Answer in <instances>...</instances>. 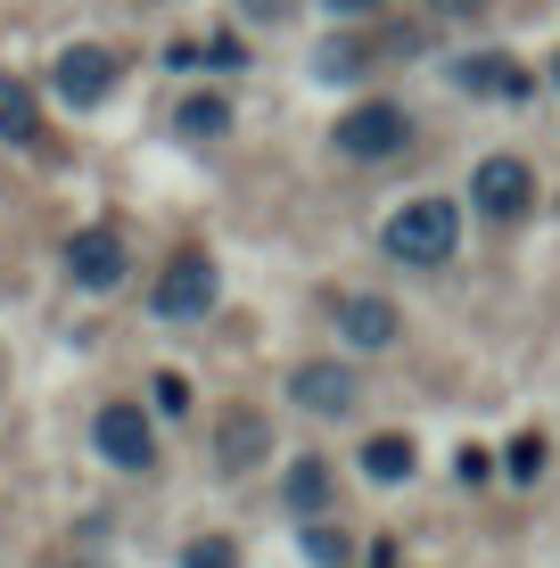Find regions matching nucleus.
Here are the masks:
<instances>
[{
	"label": "nucleus",
	"instance_id": "obj_9",
	"mask_svg": "<svg viewBox=\"0 0 560 568\" xmlns=\"http://www.w3.org/2000/svg\"><path fill=\"white\" fill-rule=\"evenodd\" d=\"M264 454H273V420L247 413V404H231L223 428H215V462H223V469H256Z\"/></svg>",
	"mask_w": 560,
	"mask_h": 568
},
{
	"label": "nucleus",
	"instance_id": "obj_11",
	"mask_svg": "<svg viewBox=\"0 0 560 568\" xmlns=\"http://www.w3.org/2000/svg\"><path fill=\"white\" fill-rule=\"evenodd\" d=\"M454 83H461V91H478V100H528V74H519V58H503V50L461 58Z\"/></svg>",
	"mask_w": 560,
	"mask_h": 568
},
{
	"label": "nucleus",
	"instance_id": "obj_2",
	"mask_svg": "<svg viewBox=\"0 0 560 568\" xmlns=\"http://www.w3.org/2000/svg\"><path fill=\"white\" fill-rule=\"evenodd\" d=\"M215 297H223L215 256H206V247H182V256L157 272V288H149V313H157V322H206Z\"/></svg>",
	"mask_w": 560,
	"mask_h": 568
},
{
	"label": "nucleus",
	"instance_id": "obj_15",
	"mask_svg": "<svg viewBox=\"0 0 560 568\" xmlns=\"http://www.w3.org/2000/svg\"><path fill=\"white\" fill-rule=\"evenodd\" d=\"M413 462H420V454H413V437H396V428L363 445V469H371L379 486H404V478H413Z\"/></svg>",
	"mask_w": 560,
	"mask_h": 568
},
{
	"label": "nucleus",
	"instance_id": "obj_21",
	"mask_svg": "<svg viewBox=\"0 0 560 568\" xmlns=\"http://www.w3.org/2000/svg\"><path fill=\"white\" fill-rule=\"evenodd\" d=\"M429 9H437V17H478L487 0H429Z\"/></svg>",
	"mask_w": 560,
	"mask_h": 568
},
{
	"label": "nucleus",
	"instance_id": "obj_12",
	"mask_svg": "<svg viewBox=\"0 0 560 568\" xmlns=\"http://www.w3.org/2000/svg\"><path fill=\"white\" fill-rule=\"evenodd\" d=\"M0 141L9 149H42V100L26 91V74H0Z\"/></svg>",
	"mask_w": 560,
	"mask_h": 568
},
{
	"label": "nucleus",
	"instance_id": "obj_5",
	"mask_svg": "<svg viewBox=\"0 0 560 568\" xmlns=\"http://www.w3.org/2000/svg\"><path fill=\"white\" fill-rule=\"evenodd\" d=\"M115 74H124V58H115V50H100V42H74V50H58L50 83H58V100H67V108H100L108 91H115Z\"/></svg>",
	"mask_w": 560,
	"mask_h": 568
},
{
	"label": "nucleus",
	"instance_id": "obj_3",
	"mask_svg": "<svg viewBox=\"0 0 560 568\" xmlns=\"http://www.w3.org/2000/svg\"><path fill=\"white\" fill-rule=\"evenodd\" d=\"M404 149H413V115L396 100H363L338 115V156H355V165H388Z\"/></svg>",
	"mask_w": 560,
	"mask_h": 568
},
{
	"label": "nucleus",
	"instance_id": "obj_8",
	"mask_svg": "<svg viewBox=\"0 0 560 568\" xmlns=\"http://www.w3.org/2000/svg\"><path fill=\"white\" fill-rule=\"evenodd\" d=\"M67 272H74V288H91V297H108V288H124V240H115L108 223L74 231V240H67Z\"/></svg>",
	"mask_w": 560,
	"mask_h": 568
},
{
	"label": "nucleus",
	"instance_id": "obj_6",
	"mask_svg": "<svg viewBox=\"0 0 560 568\" xmlns=\"http://www.w3.org/2000/svg\"><path fill=\"white\" fill-rule=\"evenodd\" d=\"M470 206H478V214H495V223H519V214L536 206V173L519 165V156H478V173H470Z\"/></svg>",
	"mask_w": 560,
	"mask_h": 568
},
{
	"label": "nucleus",
	"instance_id": "obj_14",
	"mask_svg": "<svg viewBox=\"0 0 560 568\" xmlns=\"http://www.w3.org/2000/svg\"><path fill=\"white\" fill-rule=\"evenodd\" d=\"M173 132H182V141H223V132H231V108L215 100V91H198V100L173 108Z\"/></svg>",
	"mask_w": 560,
	"mask_h": 568
},
{
	"label": "nucleus",
	"instance_id": "obj_16",
	"mask_svg": "<svg viewBox=\"0 0 560 568\" xmlns=\"http://www.w3.org/2000/svg\"><path fill=\"white\" fill-rule=\"evenodd\" d=\"M182 568H240V544H231V536H190Z\"/></svg>",
	"mask_w": 560,
	"mask_h": 568
},
{
	"label": "nucleus",
	"instance_id": "obj_17",
	"mask_svg": "<svg viewBox=\"0 0 560 568\" xmlns=\"http://www.w3.org/2000/svg\"><path fill=\"white\" fill-rule=\"evenodd\" d=\"M305 552H314V568H346V536L330 519H314V527H305Z\"/></svg>",
	"mask_w": 560,
	"mask_h": 568
},
{
	"label": "nucleus",
	"instance_id": "obj_1",
	"mask_svg": "<svg viewBox=\"0 0 560 568\" xmlns=\"http://www.w3.org/2000/svg\"><path fill=\"white\" fill-rule=\"evenodd\" d=\"M379 247H388L396 264H420V272L454 264V247H461V206H454V199H413V206H396L388 231H379Z\"/></svg>",
	"mask_w": 560,
	"mask_h": 568
},
{
	"label": "nucleus",
	"instance_id": "obj_4",
	"mask_svg": "<svg viewBox=\"0 0 560 568\" xmlns=\"http://www.w3.org/2000/svg\"><path fill=\"white\" fill-rule=\"evenodd\" d=\"M91 445H100L108 469H124V478H149V469H157V428H149L141 404H100Z\"/></svg>",
	"mask_w": 560,
	"mask_h": 568
},
{
	"label": "nucleus",
	"instance_id": "obj_22",
	"mask_svg": "<svg viewBox=\"0 0 560 568\" xmlns=\"http://www.w3.org/2000/svg\"><path fill=\"white\" fill-rule=\"evenodd\" d=\"M330 9H338V17H379L388 0H330Z\"/></svg>",
	"mask_w": 560,
	"mask_h": 568
},
{
	"label": "nucleus",
	"instance_id": "obj_10",
	"mask_svg": "<svg viewBox=\"0 0 560 568\" xmlns=\"http://www.w3.org/2000/svg\"><path fill=\"white\" fill-rule=\"evenodd\" d=\"M338 338H346V346H371V355H379V346L404 338V313H396L388 297H338Z\"/></svg>",
	"mask_w": 560,
	"mask_h": 568
},
{
	"label": "nucleus",
	"instance_id": "obj_7",
	"mask_svg": "<svg viewBox=\"0 0 560 568\" xmlns=\"http://www.w3.org/2000/svg\"><path fill=\"white\" fill-rule=\"evenodd\" d=\"M288 396H297L305 413H322V420H346L363 404V379L346 363H297L288 371Z\"/></svg>",
	"mask_w": 560,
	"mask_h": 568
},
{
	"label": "nucleus",
	"instance_id": "obj_13",
	"mask_svg": "<svg viewBox=\"0 0 560 568\" xmlns=\"http://www.w3.org/2000/svg\"><path fill=\"white\" fill-rule=\"evenodd\" d=\"M281 495H288V511H297V519H322V511H330V462H322V454H305L297 469H288V486H281Z\"/></svg>",
	"mask_w": 560,
	"mask_h": 568
},
{
	"label": "nucleus",
	"instance_id": "obj_23",
	"mask_svg": "<svg viewBox=\"0 0 560 568\" xmlns=\"http://www.w3.org/2000/svg\"><path fill=\"white\" fill-rule=\"evenodd\" d=\"M363 568H396V544L379 536V544H371V560H363Z\"/></svg>",
	"mask_w": 560,
	"mask_h": 568
},
{
	"label": "nucleus",
	"instance_id": "obj_19",
	"mask_svg": "<svg viewBox=\"0 0 560 568\" xmlns=\"http://www.w3.org/2000/svg\"><path fill=\"white\" fill-rule=\"evenodd\" d=\"M157 413H173V420L190 413V379L182 371H157Z\"/></svg>",
	"mask_w": 560,
	"mask_h": 568
},
{
	"label": "nucleus",
	"instance_id": "obj_18",
	"mask_svg": "<svg viewBox=\"0 0 560 568\" xmlns=\"http://www.w3.org/2000/svg\"><path fill=\"white\" fill-rule=\"evenodd\" d=\"M511 478H519V486L544 478V437H519V445H511Z\"/></svg>",
	"mask_w": 560,
	"mask_h": 568
},
{
	"label": "nucleus",
	"instance_id": "obj_20",
	"mask_svg": "<svg viewBox=\"0 0 560 568\" xmlns=\"http://www.w3.org/2000/svg\"><path fill=\"white\" fill-rule=\"evenodd\" d=\"M454 478H461V486H487V478H495V462L478 454V445H461V454H454Z\"/></svg>",
	"mask_w": 560,
	"mask_h": 568
}]
</instances>
